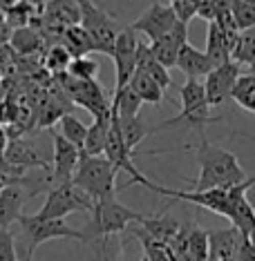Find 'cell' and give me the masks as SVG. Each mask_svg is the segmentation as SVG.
<instances>
[{
  "instance_id": "33",
  "label": "cell",
  "mask_w": 255,
  "mask_h": 261,
  "mask_svg": "<svg viewBox=\"0 0 255 261\" xmlns=\"http://www.w3.org/2000/svg\"><path fill=\"white\" fill-rule=\"evenodd\" d=\"M130 232H132L141 241L148 261H173V259H170V250H168V246H166V243L155 241L152 237H148L141 228H134V230H130Z\"/></svg>"
},
{
  "instance_id": "3",
  "label": "cell",
  "mask_w": 255,
  "mask_h": 261,
  "mask_svg": "<svg viewBox=\"0 0 255 261\" xmlns=\"http://www.w3.org/2000/svg\"><path fill=\"white\" fill-rule=\"evenodd\" d=\"M117 172L119 168L108 156H85L81 152V163L74 172L72 183L94 201L117 197Z\"/></svg>"
},
{
  "instance_id": "5",
  "label": "cell",
  "mask_w": 255,
  "mask_h": 261,
  "mask_svg": "<svg viewBox=\"0 0 255 261\" xmlns=\"http://www.w3.org/2000/svg\"><path fill=\"white\" fill-rule=\"evenodd\" d=\"M74 3L79 7V25L92 38V49L99 51V54L112 56L114 40L121 32L117 20H112L110 14H105L101 7H97L92 0H74Z\"/></svg>"
},
{
  "instance_id": "40",
  "label": "cell",
  "mask_w": 255,
  "mask_h": 261,
  "mask_svg": "<svg viewBox=\"0 0 255 261\" xmlns=\"http://www.w3.org/2000/svg\"><path fill=\"white\" fill-rule=\"evenodd\" d=\"M233 3H242V5H251V7H255V0H233Z\"/></svg>"
},
{
  "instance_id": "22",
  "label": "cell",
  "mask_w": 255,
  "mask_h": 261,
  "mask_svg": "<svg viewBox=\"0 0 255 261\" xmlns=\"http://www.w3.org/2000/svg\"><path fill=\"white\" fill-rule=\"evenodd\" d=\"M137 69H141V72H146L152 81H157L159 85L164 87V92L168 90L170 85H173V79H170L168 67H164V65L159 63L155 56H152V51H150V43L146 45L144 40H139V49H137Z\"/></svg>"
},
{
  "instance_id": "9",
  "label": "cell",
  "mask_w": 255,
  "mask_h": 261,
  "mask_svg": "<svg viewBox=\"0 0 255 261\" xmlns=\"http://www.w3.org/2000/svg\"><path fill=\"white\" fill-rule=\"evenodd\" d=\"M144 188L152 190V192L161 194V197H170L177 201H186V203L206 207V210L215 212L219 217H226L228 219V190L222 188H213V190H173V188H164L157 186L148 179V183Z\"/></svg>"
},
{
  "instance_id": "45",
  "label": "cell",
  "mask_w": 255,
  "mask_h": 261,
  "mask_svg": "<svg viewBox=\"0 0 255 261\" xmlns=\"http://www.w3.org/2000/svg\"><path fill=\"white\" fill-rule=\"evenodd\" d=\"M139 261H148V259H146V257H144V259H139Z\"/></svg>"
},
{
  "instance_id": "37",
  "label": "cell",
  "mask_w": 255,
  "mask_h": 261,
  "mask_svg": "<svg viewBox=\"0 0 255 261\" xmlns=\"http://www.w3.org/2000/svg\"><path fill=\"white\" fill-rule=\"evenodd\" d=\"M11 32H14V29L9 27V22H7V18H5V14H0V47L9 45Z\"/></svg>"
},
{
  "instance_id": "10",
  "label": "cell",
  "mask_w": 255,
  "mask_h": 261,
  "mask_svg": "<svg viewBox=\"0 0 255 261\" xmlns=\"http://www.w3.org/2000/svg\"><path fill=\"white\" fill-rule=\"evenodd\" d=\"M137 49H139V36L130 27H123L114 40V49H112V61L117 69L114 92L123 90L130 83L132 74L137 72Z\"/></svg>"
},
{
  "instance_id": "31",
  "label": "cell",
  "mask_w": 255,
  "mask_h": 261,
  "mask_svg": "<svg viewBox=\"0 0 255 261\" xmlns=\"http://www.w3.org/2000/svg\"><path fill=\"white\" fill-rule=\"evenodd\" d=\"M61 134L76 147H83L85 136H87V125L81 118H76L72 112H67V114H63V118H61Z\"/></svg>"
},
{
  "instance_id": "26",
  "label": "cell",
  "mask_w": 255,
  "mask_h": 261,
  "mask_svg": "<svg viewBox=\"0 0 255 261\" xmlns=\"http://www.w3.org/2000/svg\"><path fill=\"white\" fill-rule=\"evenodd\" d=\"M141 105H144V100L134 94V90L130 85H126L123 90H119V92L112 94V112H114L119 118H134V116H139Z\"/></svg>"
},
{
  "instance_id": "12",
  "label": "cell",
  "mask_w": 255,
  "mask_h": 261,
  "mask_svg": "<svg viewBox=\"0 0 255 261\" xmlns=\"http://www.w3.org/2000/svg\"><path fill=\"white\" fill-rule=\"evenodd\" d=\"M240 65L228 61L224 65H217L213 72L206 76L204 81V90H206V100H208L211 108H219L230 98L235 81L240 79Z\"/></svg>"
},
{
  "instance_id": "21",
  "label": "cell",
  "mask_w": 255,
  "mask_h": 261,
  "mask_svg": "<svg viewBox=\"0 0 255 261\" xmlns=\"http://www.w3.org/2000/svg\"><path fill=\"white\" fill-rule=\"evenodd\" d=\"M110 125H112V110H110V114H103V116L94 118V123L87 127L85 143H83V147H81V152L85 154V156H101V154L105 152Z\"/></svg>"
},
{
  "instance_id": "39",
  "label": "cell",
  "mask_w": 255,
  "mask_h": 261,
  "mask_svg": "<svg viewBox=\"0 0 255 261\" xmlns=\"http://www.w3.org/2000/svg\"><path fill=\"white\" fill-rule=\"evenodd\" d=\"M11 3H14V0H0V14H5Z\"/></svg>"
},
{
  "instance_id": "1",
  "label": "cell",
  "mask_w": 255,
  "mask_h": 261,
  "mask_svg": "<svg viewBox=\"0 0 255 261\" xmlns=\"http://www.w3.org/2000/svg\"><path fill=\"white\" fill-rule=\"evenodd\" d=\"M186 150H193L197 154V163H199V176L193 181V190H213V188L228 190L248 179L235 154L211 145L204 134H201L199 145H188Z\"/></svg>"
},
{
  "instance_id": "32",
  "label": "cell",
  "mask_w": 255,
  "mask_h": 261,
  "mask_svg": "<svg viewBox=\"0 0 255 261\" xmlns=\"http://www.w3.org/2000/svg\"><path fill=\"white\" fill-rule=\"evenodd\" d=\"M69 63H72V54H69L65 47L58 43V45H52L50 49L45 51V58H43V65L45 69H50L52 74H65L69 67Z\"/></svg>"
},
{
  "instance_id": "28",
  "label": "cell",
  "mask_w": 255,
  "mask_h": 261,
  "mask_svg": "<svg viewBox=\"0 0 255 261\" xmlns=\"http://www.w3.org/2000/svg\"><path fill=\"white\" fill-rule=\"evenodd\" d=\"M230 98L240 105L242 110L253 112L255 114V74H240V79L235 81Z\"/></svg>"
},
{
  "instance_id": "35",
  "label": "cell",
  "mask_w": 255,
  "mask_h": 261,
  "mask_svg": "<svg viewBox=\"0 0 255 261\" xmlns=\"http://www.w3.org/2000/svg\"><path fill=\"white\" fill-rule=\"evenodd\" d=\"M197 7H199V0H173V9H175L177 18L181 22H186V25H188V20L197 16Z\"/></svg>"
},
{
  "instance_id": "18",
  "label": "cell",
  "mask_w": 255,
  "mask_h": 261,
  "mask_svg": "<svg viewBox=\"0 0 255 261\" xmlns=\"http://www.w3.org/2000/svg\"><path fill=\"white\" fill-rule=\"evenodd\" d=\"M242 232L230 225L224 230H211L208 232V261H222V259H235L242 243Z\"/></svg>"
},
{
  "instance_id": "16",
  "label": "cell",
  "mask_w": 255,
  "mask_h": 261,
  "mask_svg": "<svg viewBox=\"0 0 255 261\" xmlns=\"http://www.w3.org/2000/svg\"><path fill=\"white\" fill-rule=\"evenodd\" d=\"M36 192H25L20 183L7 186L0 190V230H9L11 223H16L22 215V205L27 199H32Z\"/></svg>"
},
{
  "instance_id": "7",
  "label": "cell",
  "mask_w": 255,
  "mask_h": 261,
  "mask_svg": "<svg viewBox=\"0 0 255 261\" xmlns=\"http://www.w3.org/2000/svg\"><path fill=\"white\" fill-rule=\"evenodd\" d=\"M72 212H92V199L69 181V183H56V186L50 188L45 203L36 212V217L65 219Z\"/></svg>"
},
{
  "instance_id": "25",
  "label": "cell",
  "mask_w": 255,
  "mask_h": 261,
  "mask_svg": "<svg viewBox=\"0 0 255 261\" xmlns=\"http://www.w3.org/2000/svg\"><path fill=\"white\" fill-rule=\"evenodd\" d=\"M128 85L132 87L134 94H137L144 103H150V105H159V103H161L164 87L159 85L157 81H152L146 72H141V69H137V72L132 74V79H130Z\"/></svg>"
},
{
  "instance_id": "13",
  "label": "cell",
  "mask_w": 255,
  "mask_h": 261,
  "mask_svg": "<svg viewBox=\"0 0 255 261\" xmlns=\"http://www.w3.org/2000/svg\"><path fill=\"white\" fill-rule=\"evenodd\" d=\"M52 163H54L50 174L52 186L69 183L74 179V172L81 163V147L69 143L63 134H54V159H52Z\"/></svg>"
},
{
  "instance_id": "43",
  "label": "cell",
  "mask_w": 255,
  "mask_h": 261,
  "mask_svg": "<svg viewBox=\"0 0 255 261\" xmlns=\"http://www.w3.org/2000/svg\"><path fill=\"white\" fill-rule=\"evenodd\" d=\"M32 5H38V3H45V0H29Z\"/></svg>"
},
{
  "instance_id": "2",
  "label": "cell",
  "mask_w": 255,
  "mask_h": 261,
  "mask_svg": "<svg viewBox=\"0 0 255 261\" xmlns=\"http://www.w3.org/2000/svg\"><path fill=\"white\" fill-rule=\"evenodd\" d=\"M92 219L90 225H87L85 234L87 239L94 241L99 239L103 243L110 234H119V232H126L132 223H141V219L146 215L132 210V207H126L123 203H119L117 197H108V199H101L92 203Z\"/></svg>"
},
{
  "instance_id": "6",
  "label": "cell",
  "mask_w": 255,
  "mask_h": 261,
  "mask_svg": "<svg viewBox=\"0 0 255 261\" xmlns=\"http://www.w3.org/2000/svg\"><path fill=\"white\" fill-rule=\"evenodd\" d=\"M20 230L27 239V254H34L38 246H43L45 241H54V239H74L87 243L85 232L69 228L65 223V219H40L36 215H20L18 219Z\"/></svg>"
},
{
  "instance_id": "23",
  "label": "cell",
  "mask_w": 255,
  "mask_h": 261,
  "mask_svg": "<svg viewBox=\"0 0 255 261\" xmlns=\"http://www.w3.org/2000/svg\"><path fill=\"white\" fill-rule=\"evenodd\" d=\"M9 47L20 56H32L38 49H43V34L36 32L34 27H20L11 32L9 38Z\"/></svg>"
},
{
  "instance_id": "41",
  "label": "cell",
  "mask_w": 255,
  "mask_h": 261,
  "mask_svg": "<svg viewBox=\"0 0 255 261\" xmlns=\"http://www.w3.org/2000/svg\"><path fill=\"white\" fill-rule=\"evenodd\" d=\"M248 239H251V243H253V246H255V228L251 230V234H248Z\"/></svg>"
},
{
  "instance_id": "38",
  "label": "cell",
  "mask_w": 255,
  "mask_h": 261,
  "mask_svg": "<svg viewBox=\"0 0 255 261\" xmlns=\"http://www.w3.org/2000/svg\"><path fill=\"white\" fill-rule=\"evenodd\" d=\"M7 132H5L3 127H0V161H3V156H5V150H7Z\"/></svg>"
},
{
  "instance_id": "36",
  "label": "cell",
  "mask_w": 255,
  "mask_h": 261,
  "mask_svg": "<svg viewBox=\"0 0 255 261\" xmlns=\"http://www.w3.org/2000/svg\"><path fill=\"white\" fill-rule=\"evenodd\" d=\"M0 261H18L16 243L9 230H0Z\"/></svg>"
},
{
  "instance_id": "29",
  "label": "cell",
  "mask_w": 255,
  "mask_h": 261,
  "mask_svg": "<svg viewBox=\"0 0 255 261\" xmlns=\"http://www.w3.org/2000/svg\"><path fill=\"white\" fill-rule=\"evenodd\" d=\"M230 61L237 65H251L255 61V27L242 29L230 51Z\"/></svg>"
},
{
  "instance_id": "24",
  "label": "cell",
  "mask_w": 255,
  "mask_h": 261,
  "mask_svg": "<svg viewBox=\"0 0 255 261\" xmlns=\"http://www.w3.org/2000/svg\"><path fill=\"white\" fill-rule=\"evenodd\" d=\"M61 45L65 47V49L72 54V58H79V56H87V54H92V38H90V34L83 29L79 22L72 27H67L63 32V36H61Z\"/></svg>"
},
{
  "instance_id": "44",
  "label": "cell",
  "mask_w": 255,
  "mask_h": 261,
  "mask_svg": "<svg viewBox=\"0 0 255 261\" xmlns=\"http://www.w3.org/2000/svg\"><path fill=\"white\" fill-rule=\"evenodd\" d=\"M22 261H32V254H27V257H25V259H22Z\"/></svg>"
},
{
  "instance_id": "4",
  "label": "cell",
  "mask_w": 255,
  "mask_h": 261,
  "mask_svg": "<svg viewBox=\"0 0 255 261\" xmlns=\"http://www.w3.org/2000/svg\"><path fill=\"white\" fill-rule=\"evenodd\" d=\"M179 98H181L179 114L175 118H170V121H164L161 125L150 127V134L175 127V125H179V123L191 125L195 129H199V134H204V125L215 121V118L211 116V105H208V100H206L204 83H199V79H186V83L179 87Z\"/></svg>"
},
{
  "instance_id": "19",
  "label": "cell",
  "mask_w": 255,
  "mask_h": 261,
  "mask_svg": "<svg viewBox=\"0 0 255 261\" xmlns=\"http://www.w3.org/2000/svg\"><path fill=\"white\" fill-rule=\"evenodd\" d=\"M175 67H179L181 72L186 74V79H201V76L206 79V76L215 69V63L211 61L206 51H199L197 47L186 43L179 49V56H177Z\"/></svg>"
},
{
  "instance_id": "34",
  "label": "cell",
  "mask_w": 255,
  "mask_h": 261,
  "mask_svg": "<svg viewBox=\"0 0 255 261\" xmlns=\"http://www.w3.org/2000/svg\"><path fill=\"white\" fill-rule=\"evenodd\" d=\"M99 63L90 56H79V58H72L67 67V74L72 79H79V81H97L99 76Z\"/></svg>"
},
{
  "instance_id": "20",
  "label": "cell",
  "mask_w": 255,
  "mask_h": 261,
  "mask_svg": "<svg viewBox=\"0 0 255 261\" xmlns=\"http://www.w3.org/2000/svg\"><path fill=\"white\" fill-rule=\"evenodd\" d=\"M139 225H141V230H144L148 237H152V239L159 241V243H166V246H168V243L173 241L177 234H179V230L183 228L177 219L168 217V215L144 217Z\"/></svg>"
},
{
  "instance_id": "17",
  "label": "cell",
  "mask_w": 255,
  "mask_h": 261,
  "mask_svg": "<svg viewBox=\"0 0 255 261\" xmlns=\"http://www.w3.org/2000/svg\"><path fill=\"white\" fill-rule=\"evenodd\" d=\"M3 161H7L9 165H16V168H22V170L40 168V170L50 172V163H47V159L25 139H11L7 150H5Z\"/></svg>"
},
{
  "instance_id": "14",
  "label": "cell",
  "mask_w": 255,
  "mask_h": 261,
  "mask_svg": "<svg viewBox=\"0 0 255 261\" xmlns=\"http://www.w3.org/2000/svg\"><path fill=\"white\" fill-rule=\"evenodd\" d=\"M188 43V25L186 22H177V25L170 29L166 36L157 38L150 43V51L152 56L157 58L164 67H175L177 65V56H179V49Z\"/></svg>"
},
{
  "instance_id": "15",
  "label": "cell",
  "mask_w": 255,
  "mask_h": 261,
  "mask_svg": "<svg viewBox=\"0 0 255 261\" xmlns=\"http://www.w3.org/2000/svg\"><path fill=\"white\" fill-rule=\"evenodd\" d=\"M237 29H224L222 25H217L215 20L208 22V36H206V54L213 63L224 65L230 61V51L237 40Z\"/></svg>"
},
{
  "instance_id": "11",
  "label": "cell",
  "mask_w": 255,
  "mask_h": 261,
  "mask_svg": "<svg viewBox=\"0 0 255 261\" xmlns=\"http://www.w3.org/2000/svg\"><path fill=\"white\" fill-rule=\"evenodd\" d=\"M177 22H179V18H177L173 5H164L161 0H152L150 9L128 27L132 32L141 34L144 38H148V43H152V40L166 36Z\"/></svg>"
},
{
  "instance_id": "30",
  "label": "cell",
  "mask_w": 255,
  "mask_h": 261,
  "mask_svg": "<svg viewBox=\"0 0 255 261\" xmlns=\"http://www.w3.org/2000/svg\"><path fill=\"white\" fill-rule=\"evenodd\" d=\"M5 18H7L11 29H20V27H27L29 22L36 18V9H34V5L29 0H14L7 7V11H5Z\"/></svg>"
},
{
  "instance_id": "8",
  "label": "cell",
  "mask_w": 255,
  "mask_h": 261,
  "mask_svg": "<svg viewBox=\"0 0 255 261\" xmlns=\"http://www.w3.org/2000/svg\"><path fill=\"white\" fill-rule=\"evenodd\" d=\"M56 81L61 83V90L67 94V98L72 100L74 105L87 110L94 118L110 114L112 100L105 96V92H103V87L99 85V81H79V79H72L67 72L58 74Z\"/></svg>"
},
{
  "instance_id": "27",
  "label": "cell",
  "mask_w": 255,
  "mask_h": 261,
  "mask_svg": "<svg viewBox=\"0 0 255 261\" xmlns=\"http://www.w3.org/2000/svg\"><path fill=\"white\" fill-rule=\"evenodd\" d=\"M117 125H119V132H121L123 143H126L130 152L137 150V145L150 134V127H146V123L141 121L139 116H134V118H119L117 116Z\"/></svg>"
},
{
  "instance_id": "42",
  "label": "cell",
  "mask_w": 255,
  "mask_h": 261,
  "mask_svg": "<svg viewBox=\"0 0 255 261\" xmlns=\"http://www.w3.org/2000/svg\"><path fill=\"white\" fill-rule=\"evenodd\" d=\"M248 67H251V74H255V61H253L251 65H248Z\"/></svg>"
}]
</instances>
